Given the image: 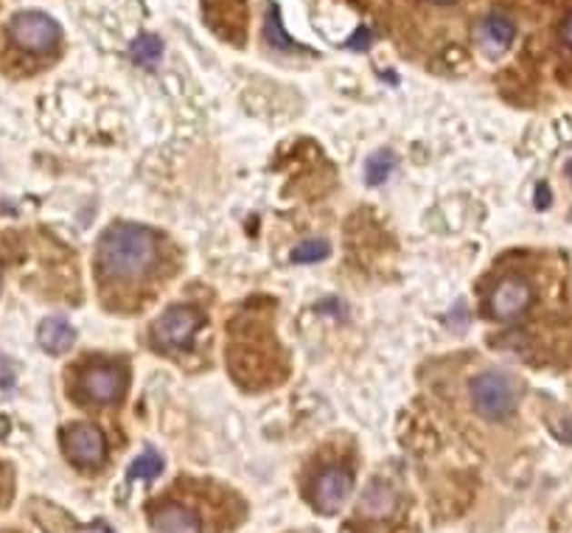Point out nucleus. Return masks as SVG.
I'll list each match as a JSON object with an SVG mask.
<instances>
[{"instance_id": "1", "label": "nucleus", "mask_w": 572, "mask_h": 533, "mask_svg": "<svg viewBox=\"0 0 572 533\" xmlns=\"http://www.w3.org/2000/svg\"><path fill=\"white\" fill-rule=\"evenodd\" d=\"M157 258L155 233L144 225H113L98 242V264L110 278L135 281L152 270Z\"/></svg>"}, {"instance_id": "2", "label": "nucleus", "mask_w": 572, "mask_h": 533, "mask_svg": "<svg viewBox=\"0 0 572 533\" xmlns=\"http://www.w3.org/2000/svg\"><path fill=\"white\" fill-rule=\"evenodd\" d=\"M471 405L486 421H505L517 413L519 405V387L514 377L502 371H486L471 379Z\"/></svg>"}, {"instance_id": "3", "label": "nucleus", "mask_w": 572, "mask_h": 533, "mask_svg": "<svg viewBox=\"0 0 572 533\" xmlns=\"http://www.w3.org/2000/svg\"><path fill=\"white\" fill-rule=\"evenodd\" d=\"M9 37L28 54H48L59 45L62 28L45 12H20L9 23Z\"/></svg>"}, {"instance_id": "4", "label": "nucleus", "mask_w": 572, "mask_h": 533, "mask_svg": "<svg viewBox=\"0 0 572 533\" xmlns=\"http://www.w3.org/2000/svg\"><path fill=\"white\" fill-rule=\"evenodd\" d=\"M62 447H65L67 460L82 466V469H98L107 458L105 432H101L95 424H87V421H76L71 427H65L62 429Z\"/></svg>"}, {"instance_id": "5", "label": "nucleus", "mask_w": 572, "mask_h": 533, "mask_svg": "<svg viewBox=\"0 0 572 533\" xmlns=\"http://www.w3.org/2000/svg\"><path fill=\"white\" fill-rule=\"evenodd\" d=\"M199 326H202L199 312H194L191 307H172L155 320L152 337L160 348H186L194 340Z\"/></svg>"}, {"instance_id": "6", "label": "nucleus", "mask_w": 572, "mask_h": 533, "mask_svg": "<svg viewBox=\"0 0 572 533\" xmlns=\"http://www.w3.org/2000/svg\"><path fill=\"white\" fill-rule=\"evenodd\" d=\"M530 301H533L530 281L522 276H508L494 287L488 297V309L497 320H514L530 307Z\"/></svg>"}, {"instance_id": "7", "label": "nucleus", "mask_w": 572, "mask_h": 533, "mask_svg": "<svg viewBox=\"0 0 572 533\" xmlns=\"http://www.w3.org/2000/svg\"><path fill=\"white\" fill-rule=\"evenodd\" d=\"M351 488H354V478L346 469L331 466V469H323L317 475L312 486V503L320 514H336L351 497Z\"/></svg>"}, {"instance_id": "8", "label": "nucleus", "mask_w": 572, "mask_h": 533, "mask_svg": "<svg viewBox=\"0 0 572 533\" xmlns=\"http://www.w3.org/2000/svg\"><path fill=\"white\" fill-rule=\"evenodd\" d=\"M82 387L93 402L115 405L124 396L126 379H124V371L115 368V365H93V368H87L82 377Z\"/></svg>"}, {"instance_id": "9", "label": "nucleus", "mask_w": 572, "mask_h": 533, "mask_svg": "<svg viewBox=\"0 0 572 533\" xmlns=\"http://www.w3.org/2000/svg\"><path fill=\"white\" fill-rule=\"evenodd\" d=\"M517 37V25L508 15H488L483 17V23L477 25V40L483 45V51L488 54H502V51H508L511 43Z\"/></svg>"}, {"instance_id": "10", "label": "nucleus", "mask_w": 572, "mask_h": 533, "mask_svg": "<svg viewBox=\"0 0 572 533\" xmlns=\"http://www.w3.org/2000/svg\"><path fill=\"white\" fill-rule=\"evenodd\" d=\"M37 343L45 354L59 357L65 351H71L76 343V328L67 323L65 317H45L37 328Z\"/></svg>"}, {"instance_id": "11", "label": "nucleus", "mask_w": 572, "mask_h": 533, "mask_svg": "<svg viewBox=\"0 0 572 533\" xmlns=\"http://www.w3.org/2000/svg\"><path fill=\"white\" fill-rule=\"evenodd\" d=\"M396 503H398L396 488L387 486V483L374 480L359 497V514L370 517V519H385L396 511Z\"/></svg>"}, {"instance_id": "12", "label": "nucleus", "mask_w": 572, "mask_h": 533, "mask_svg": "<svg viewBox=\"0 0 572 533\" xmlns=\"http://www.w3.org/2000/svg\"><path fill=\"white\" fill-rule=\"evenodd\" d=\"M152 528L157 533H199V517L186 506H160L152 514Z\"/></svg>"}, {"instance_id": "13", "label": "nucleus", "mask_w": 572, "mask_h": 533, "mask_svg": "<svg viewBox=\"0 0 572 533\" xmlns=\"http://www.w3.org/2000/svg\"><path fill=\"white\" fill-rule=\"evenodd\" d=\"M129 56L144 68H152L163 59V40L157 35H138L129 43Z\"/></svg>"}, {"instance_id": "14", "label": "nucleus", "mask_w": 572, "mask_h": 533, "mask_svg": "<svg viewBox=\"0 0 572 533\" xmlns=\"http://www.w3.org/2000/svg\"><path fill=\"white\" fill-rule=\"evenodd\" d=\"M396 155L390 152V149H379V152H374L367 157V163H365V183L367 186H382L393 172H396Z\"/></svg>"}, {"instance_id": "15", "label": "nucleus", "mask_w": 572, "mask_h": 533, "mask_svg": "<svg viewBox=\"0 0 572 533\" xmlns=\"http://www.w3.org/2000/svg\"><path fill=\"white\" fill-rule=\"evenodd\" d=\"M163 466H166L163 458L155 449H146V452H141L138 458L129 463L126 483H132V480H155V478L163 475Z\"/></svg>"}, {"instance_id": "16", "label": "nucleus", "mask_w": 572, "mask_h": 533, "mask_svg": "<svg viewBox=\"0 0 572 533\" xmlns=\"http://www.w3.org/2000/svg\"><path fill=\"white\" fill-rule=\"evenodd\" d=\"M328 256H331V245L326 239H306L289 253L292 264H317Z\"/></svg>"}, {"instance_id": "17", "label": "nucleus", "mask_w": 572, "mask_h": 533, "mask_svg": "<svg viewBox=\"0 0 572 533\" xmlns=\"http://www.w3.org/2000/svg\"><path fill=\"white\" fill-rule=\"evenodd\" d=\"M264 37L269 40V45H276V48L297 51V45L292 43V37L281 31V17H278V9H276V6H273V12H269V17H266V23H264Z\"/></svg>"}, {"instance_id": "18", "label": "nucleus", "mask_w": 572, "mask_h": 533, "mask_svg": "<svg viewBox=\"0 0 572 533\" xmlns=\"http://www.w3.org/2000/svg\"><path fill=\"white\" fill-rule=\"evenodd\" d=\"M0 385H4V387L15 385V365L9 362L6 354H0Z\"/></svg>"}, {"instance_id": "19", "label": "nucleus", "mask_w": 572, "mask_h": 533, "mask_svg": "<svg viewBox=\"0 0 572 533\" xmlns=\"http://www.w3.org/2000/svg\"><path fill=\"white\" fill-rule=\"evenodd\" d=\"M348 48H351V51H367V48H370V31H367V28H359L356 35L351 37Z\"/></svg>"}, {"instance_id": "20", "label": "nucleus", "mask_w": 572, "mask_h": 533, "mask_svg": "<svg viewBox=\"0 0 572 533\" xmlns=\"http://www.w3.org/2000/svg\"><path fill=\"white\" fill-rule=\"evenodd\" d=\"M558 37H561V43H564L567 48H572V12L561 20V25H558Z\"/></svg>"}, {"instance_id": "21", "label": "nucleus", "mask_w": 572, "mask_h": 533, "mask_svg": "<svg viewBox=\"0 0 572 533\" xmlns=\"http://www.w3.org/2000/svg\"><path fill=\"white\" fill-rule=\"evenodd\" d=\"M538 208H547V188L538 186Z\"/></svg>"}, {"instance_id": "22", "label": "nucleus", "mask_w": 572, "mask_h": 533, "mask_svg": "<svg viewBox=\"0 0 572 533\" xmlns=\"http://www.w3.org/2000/svg\"><path fill=\"white\" fill-rule=\"evenodd\" d=\"M429 4H437V6H449V4H455V0H429Z\"/></svg>"}, {"instance_id": "23", "label": "nucleus", "mask_w": 572, "mask_h": 533, "mask_svg": "<svg viewBox=\"0 0 572 533\" xmlns=\"http://www.w3.org/2000/svg\"><path fill=\"white\" fill-rule=\"evenodd\" d=\"M0 284H4V278H0Z\"/></svg>"}]
</instances>
